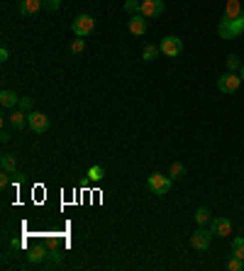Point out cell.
I'll use <instances>...</instances> for the list:
<instances>
[{
  "instance_id": "cell-1",
  "label": "cell",
  "mask_w": 244,
  "mask_h": 271,
  "mask_svg": "<svg viewBox=\"0 0 244 271\" xmlns=\"http://www.w3.org/2000/svg\"><path fill=\"white\" fill-rule=\"evenodd\" d=\"M217 35H220V39H237L239 35H244V13L239 15V18H234V20L220 18Z\"/></svg>"
},
{
  "instance_id": "cell-2",
  "label": "cell",
  "mask_w": 244,
  "mask_h": 271,
  "mask_svg": "<svg viewBox=\"0 0 244 271\" xmlns=\"http://www.w3.org/2000/svg\"><path fill=\"white\" fill-rule=\"evenodd\" d=\"M71 30H74V35L76 37H81V39H86V37H91L93 35V30H95V20L93 15H78V18L71 22Z\"/></svg>"
},
{
  "instance_id": "cell-3",
  "label": "cell",
  "mask_w": 244,
  "mask_h": 271,
  "mask_svg": "<svg viewBox=\"0 0 244 271\" xmlns=\"http://www.w3.org/2000/svg\"><path fill=\"white\" fill-rule=\"evenodd\" d=\"M171 176H164V174H151L147 179V188H149L154 196H166L171 191Z\"/></svg>"
},
{
  "instance_id": "cell-4",
  "label": "cell",
  "mask_w": 244,
  "mask_h": 271,
  "mask_svg": "<svg viewBox=\"0 0 244 271\" xmlns=\"http://www.w3.org/2000/svg\"><path fill=\"white\" fill-rule=\"evenodd\" d=\"M27 127H30L32 132H37V134H44V132L49 129V117H47L44 112L32 110V112H27Z\"/></svg>"
},
{
  "instance_id": "cell-5",
  "label": "cell",
  "mask_w": 244,
  "mask_h": 271,
  "mask_svg": "<svg viewBox=\"0 0 244 271\" xmlns=\"http://www.w3.org/2000/svg\"><path fill=\"white\" fill-rule=\"evenodd\" d=\"M210 237H215L212 230H205V227L195 230V232L190 235V247H193L195 252H205V249H210Z\"/></svg>"
},
{
  "instance_id": "cell-6",
  "label": "cell",
  "mask_w": 244,
  "mask_h": 271,
  "mask_svg": "<svg viewBox=\"0 0 244 271\" xmlns=\"http://www.w3.org/2000/svg\"><path fill=\"white\" fill-rule=\"evenodd\" d=\"M239 83H242V76H237L234 71H227V73H222V76L217 78V88L222 90L225 95L234 93V90L239 88Z\"/></svg>"
},
{
  "instance_id": "cell-7",
  "label": "cell",
  "mask_w": 244,
  "mask_h": 271,
  "mask_svg": "<svg viewBox=\"0 0 244 271\" xmlns=\"http://www.w3.org/2000/svg\"><path fill=\"white\" fill-rule=\"evenodd\" d=\"M159 49H161V54H166V56L173 59V56H178L181 52H183V42H181L176 35H169V37H164V39H161Z\"/></svg>"
},
{
  "instance_id": "cell-8",
  "label": "cell",
  "mask_w": 244,
  "mask_h": 271,
  "mask_svg": "<svg viewBox=\"0 0 244 271\" xmlns=\"http://www.w3.org/2000/svg\"><path fill=\"white\" fill-rule=\"evenodd\" d=\"M161 13H164V0H142L139 15H144L147 20H154V18H159Z\"/></svg>"
},
{
  "instance_id": "cell-9",
  "label": "cell",
  "mask_w": 244,
  "mask_h": 271,
  "mask_svg": "<svg viewBox=\"0 0 244 271\" xmlns=\"http://www.w3.org/2000/svg\"><path fill=\"white\" fill-rule=\"evenodd\" d=\"M210 230H212L215 237H229L232 235V222H229L227 217H212Z\"/></svg>"
},
{
  "instance_id": "cell-10",
  "label": "cell",
  "mask_w": 244,
  "mask_h": 271,
  "mask_svg": "<svg viewBox=\"0 0 244 271\" xmlns=\"http://www.w3.org/2000/svg\"><path fill=\"white\" fill-rule=\"evenodd\" d=\"M127 30L137 37L144 35V32H147V18H144V15H132V20L127 22Z\"/></svg>"
},
{
  "instance_id": "cell-11",
  "label": "cell",
  "mask_w": 244,
  "mask_h": 271,
  "mask_svg": "<svg viewBox=\"0 0 244 271\" xmlns=\"http://www.w3.org/2000/svg\"><path fill=\"white\" fill-rule=\"evenodd\" d=\"M0 105H3V108H18L20 95L15 90H0Z\"/></svg>"
},
{
  "instance_id": "cell-12",
  "label": "cell",
  "mask_w": 244,
  "mask_h": 271,
  "mask_svg": "<svg viewBox=\"0 0 244 271\" xmlns=\"http://www.w3.org/2000/svg\"><path fill=\"white\" fill-rule=\"evenodd\" d=\"M0 166H3V171L15 174V171H18V157H15V154H10V152H5V154L0 157Z\"/></svg>"
},
{
  "instance_id": "cell-13",
  "label": "cell",
  "mask_w": 244,
  "mask_h": 271,
  "mask_svg": "<svg viewBox=\"0 0 244 271\" xmlns=\"http://www.w3.org/2000/svg\"><path fill=\"white\" fill-rule=\"evenodd\" d=\"M42 8V0H20V15H35Z\"/></svg>"
},
{
  "instance_id": "cell-14",
  "label": "cell",
  "mask_w": 244,
  "mask_h": 271,
  "mask_svg": "<svg viewBox=\"0 0 244 271\" xmlns=\"http://www.w3.org/2000/svg\"><path fill=\"white\" fill-rule=\"evenodd\" d=\"M239 15H242V0H227V8L222 18L234 20V18H239Z\"/></svg>"
},
{
  "instance_id": "cell-15",
  "label": "cell",
  "mask_w": 244,
  "mask_h": 271,
  "mask_svg": "<svg viewBox=\"0 0 244 271\" xmlns=\"http://www.w3.org/2000/svg\"><path fill=\"white\" fill-rule=\"evenodd\" d=\"M8 122L15 127V129H22V127L27 125V112H22V110H15L10 117H8Z\"/></svg>"
},
{
  "instance_id": "cell-16",
  "label": "cell",
  "mask_w": 244,
  "mask_h": 271,
  "mask_svg": "<svg viewBox=\"0 0 244 271\" xmlns=\"http://www.w3.org/2000/svg\"><path fill=\"white\" fill-rule=\"evenodd\" d=\"M47 259V249L44 247H35V249H30V254H27V261L30 264H42Z\"/></svg>"
},
{
  "instance_id": "cell-17",
  "label": "cell",
  "mask_w": 244,
  "mask_h": 271,
  "mask_svg": "<svg viewBox=\"0 0 244 271\" xmlns=\"http://www.w3.org/2000/svg\"><path fill=\"white\" fill-rule=\"evenodd\" d=\"M86 176H88V181H93V183H98V181L105 179V169L103 166H98V164H93L88 171H86Z\"/></svg>"
},
{
  "instance_id": "cell-18",
  "label": "cell",
  "mask_w": 244,
  "mask_h": 271,
  "mask_svg": "<svg viewBox=\"0 0 244 271\" xmlns=\"http://www.w3.org/2000/svg\"><path fill=\"white\" fill-rule=\"evenodd\" d=\"M169 176H171L173 181L181 179V176H186V166H183L181 162H173V164L169 166Z\"/></svg>"
},
{
  "instance_id": "cell-19",
  "label": "cell",
  "mask_w": 244,
  "mask_h": 271,
  "mask_svg": "<svg viewBox=\"0 0 244 271\" xmlns=\"http://www.w3.org/2000/svg\"><path fill=\"white\" fill-rule=\"evenodd\" d=\"M159 52H161L159 47H154V44H144V49H142V59H144V61H154Z\"/></svg>"
},
{
  "instance_id": "cell-20",
  "label": "cell",
  "mask_w": 244,
  "mask_h": 271,
  "mask_svg": "<svg viewBox=\"0 0 244 271\" xmlns=\"http://www.w3.org/2000/svg\"><path fill=\"white\" fill-rule=\"evenodd\" d=\"M232 254L239 256V259H244V237H234V239H232Z\"/></svg>"
},
{
  "instance_id": "cell-21",
  "label": "cell",
  "mask_w": 244,
  "mask_h": 271,
  "mask_svg": "<svg viewBox=\"0 0 244 271\" xmlns=\"http://www.w3.org/2000/svg\"><path fill=\"white\" fill-rule=\"evenodd\" d=\"M225 64H227V71H239V69H242V61H239L237 54H229L225 59Z\"/></svg>"
},
{
  "instance_id": "cell-22",
  "label": "cell",
  "mask_w": 244,
  "mask_h": 271,
  "mask_svg": "<svg viewBox=\"0 0 244 271\" xmlns=\"http://www.w3.org/2000/svg\"><path fill=\"white\" fill-rule=\"evenodd\" d=\"M125 10H127L130 15H139V10H142V0H125Z\"/></svg>"
},
{
  "instance_id": "cell-23",
  "label": "cell",
  "mask_w": 244,
  "mask_h": 271,
  "mask_svg": "<svg viewBox=\"0 0 244 271\" xmlns=\"http://www.w3.org/2000/svg\"><path fill=\"white\" fill-rule=\"evenodd\" d=\"M227 269H229V271H242L244 269V259H239V256H234V254H232V259L227 261Z\"/></svg>"
},
{
  "instance_id": "cell-24",
  "label": "cell",
  "mask_w": 244,
  "mask_h": 271,
  "mask_svg": "<svg viewBox=\"0 0 244 271\" xmlns=\"http://www.w3.org/2000/svg\"><path fill=\"white\" fill-rule=\"evenodd\" d=\"M207 220H210V210H207V208H198V210H195V222H198V225H205Z\"/></svg>"
},
{
  "instance_id": "cell-25",
  "label": "cell",
  "mask_w": 244,
  "mask_h": 271,
  "mask_svg": "<svg viewBox=\"0 0 244 271\" xmlns=\"http://www.w3.org/2000/svg\"><path fill=\"white\" fill-rule=\"evenodd\" d=\"M83 49H86V39H81V37H78V39L71 42V52H74V54H81Z\"/></svg>"
},
{
  "instance_id": "cell-26",
  "label": "cell",
  "mask_w": 244,
  "mask_h": 271,
  "mask_svg": "<svg viewBox=\"0 0 244 271\" xmlns=\"http://www.w3.org/2000/svg\"><path fill=\"white\" fill-rule=\"evenodd\" d=\"M42 8L54 13V10H59V8H61V0H42Z\"/></svg>"
},
{
  "instance_id": "cell-27",
  "label": "cell",
  "mask_w": 244,
  "mask_h": 271,
  "mask_svg": "<svg viewBox=\"0 0 244 271\" xmlns=\"http://www.w3.org/2000/svg\"><path fill=\"white\" fill-rule=\"evenodd\" d=\"M22 112H32V100L30 98H20V105H18Z\"/></svg>"
},
{
  "instance_id": "cell-28",
  "label": "cell",
  "mask_w": 244,
  "mask_h": 271,
  "mask_svg": "<svg viewBox=\"0 0 244 271\" xmlns=\"http://www.w3.org/2000/svg\"><path fill=\"white\" fill-rule=\"evenodd\" d=\"M8 183H10V174H8V171H3V176H0V186L5 188Z\"/></svg>"
},
{
  "instance_id": "cell-29",
  "label": "cell",
  "mask_w": 244,
  "mask_h": 271,
  "mask_svg": "<svg viewBox=\"0 0 244 271\" xmlns=\"http://www.w3.org/2000/svg\"><path fill=\"white\" fill-rule=\"evenodd\" d=\"M8 59H10V52L3 47V49H0V61H8Z\"/></svg>"
},
{
  "instance_id": "cell-30",
  "label": "cell",
  "mask_w": 244,
  "mask_h": 271,
  "mask_svg": "<svg viewBox=\"0 0 244 271\" xmlns=\"http://www.w3.org/2000/svg\"><path fill=\"white\" fill-rule=\"evenodd\" d=\"M239 76H242V81H244V64H242V69H239Z\"/></svg>"
}]
</instances>
